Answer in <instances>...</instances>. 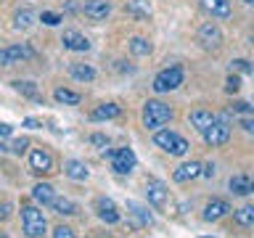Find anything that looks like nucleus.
I'll return each instance as SVG.
<instances>
[{
	"label": "nucleus",
	"instance_id": "f257e3e1",
	"mask_svg": "<svg viewBox=\"0 0 254 238\" xmlns=\"http://www.w3.org/2000/svg\"><path fill=\"white\" fill-rule=\"evenodd\" d=\"M172 117L175 111L164 101H146V106H143V127L146 130H162L164 124L172 122Z\"/></svg>",
	"mask_w": 254,
	"mask_h": 238
},
{
	"label": "nucleus",
	"instance_id": "f03ea898",
	"mask_svg": "<svg viewBox=\"0 0 254 238\" xmlns=\"http://www.w3.org/2000/svg\"><path fill=\"white\" fill-rule=\"evenodd\" d=\"M21 228H24V236L27 238H43L45 230H48V222H45V214L40 206H32V204H21Z\"/></svg>",
	"mask_w": 254,
	"mask_h": 238
},
{
	"label": "nucleus",
	"instance_id": "7ed1b4c3",
	"mask_svg": "<svg viewBox=\"0 0 254 238\" xmlns=\"http://www.w3.org/2000/svg\"><path fill=\"white\" fill-rule=\"evenodd\" d=\"M154 143L164 151V154H170V156H186V154H188V148H190V146H188V140L183 138V135L172 132V130H156Z\"/></svg>",
	"mask_w": 254,
	"mask_h": 238
},
{
	"label": "nucleus",
	"instance_id": "20e7f679",
	"mask_svg": "<svg viewBox=\"0 0 254 238\" xmlns=\"http://www.w3.org/2000/svg\"><path fill=\"white\" fill-rule=\"evenodd\" d=\"M183 85V66L180 63H172V66H167L162 69L159 74L154 77V93H172V90H178V87Z\"/></svg>",
	"mask_w": 254,
	"mask_h": 238
},
{
	"label": "nucleus",
	"instance_id": "39448f33",
	"mask_svg": "<svg viewBox=\"0 0 254 238\" xmlns=\"http://www.w3.org/2000/svg\"><path fill=\"white\" fill-rule=\"evenodd\" d=\"M103 156L111 159V170L117 175H130L135 170V164H138V159H135L132 148H117V151H103Z\"/></svg>",
	"mask_w": 254,
	"mask_h": 238
},
{
	"label": "nucleus",
	"instance_id": "423d86ee",
	"mask_svg": "<svg viewBox=\"0 0 254 238\" xmlns=\"http://www.w3.org/2000/svg\"><path fill=\"white\" fill-rule=\"evenodd\" d=\"M201 135H204V140L209 143V146H225V143L230 140V122H228V117H217Z\"/></svg>",
	"mask_w": 254,
	"mask_h": 238
},
{
	"label": "nucleus",
	"instance_id": "0eeeda50",
	"mask_svg": "<svg viewBox=\"0 0 254 238\" xmlns=\"http://www.w3.org/2000/svg\"><path fill=\"white\" fill-rule=\"evenodd\" d=\"M35 51L29 45H8L0 48V66H13V63H24L27 59H32Z\"/></svg>",
	"mask_w": 254,
	"mask_h": 238
},
{
	"label": "nucleus",
	"instance_id": "6e6552de",
	"mask_svg": "<svg viewBox=\"0 0 254 238\" xmlns=\"http://www.w3.org/2000/svg\"><path fill=\"white\" fill-rule=\"evenodd\" d=\"M146 198H148L151 206L164 209V206H167V198H170V190H167V185H164L162 180L148 178V180H146Z\"/></svg>",
	"mask_w": 254,
	"mask_h": 238
},
{
	"label": "nucleus",
	"instance_id": "1a4fd4ad",
	"mask_svg": "<svg viewBox=\"0 0 254 238\" xmlns=\"http://www.w3.org/2000/svg\"><path fill=\"white\" fill-rule=\"evenodd\" d=\"M29 170L35 175H51L53 172V156L48 148H32L29 151Z\"/></svg>",
	"mask_w": 254,
	"mask_h": 238
},
{
	"label": "nucleus",
	"instance_id": "9d476101",
	"mask_svg": "<svg viewBox=\"0 0 254 238\" xmlns=\"http://www.w3.org/2000/svg\"><path fill=\"white\" fill-rule=\"evenodd\" d=\"M93 209H95V214H98V220L106 222V225H117V222H119V209H117V204L111 201L109 196H98V198H95Z\"/></svg>",
	"mask_w": 254,
	"mask_h": 238
},
{
	"label": "nucleus",
	"instance_id": "9b49d317",
	"mask_svg": "<svg viewBox=\"0 0 254 238\" xmlns=\"http://www.w3.org/2000/svg\"><path fill=\"white\" fill-rule=\"evenodd\" d=\"M198 43H201L206 51L220 48L222 45V29L217 27V24H212V21L201 24V29H198Z\"/></svg>",
	"mask_w": 254,
	"mask_h": 238
},
{
	"label": "nucleus",
	"instance_id": "f8f14e48",
	"mask_svg": "<svg viewBox=\"0 0 254 238\" xmlns=\"http://www.w3.org/2000/svg\"><path fill=\"white\" fill-rule=\"evenodd\" d=\"M61 45H64V51L85 53L87 48H90V40H87L82 32H77V29H66V32L61 35Z\"/></svg>",
	"mask_w": 254,
	"mask_h": 238
},
{
	"label": "nucleus",
	"instance_id": "ddd939ff",
	"mask_svg": "<svg viewBox=\"0 0 254 238\" xmlns=\"http://www.w3.org/2000/svg\"><path fill=\"white\" fill-rule=\"evenodd\" d=\"M82 11L90 21H106L111 13V3L109 0H85Z\"/></svg>",
	"mask_w": 254,
	"mask_h": 238
},
{
	"label": "nucleus",
	"instance_id": "4468645a",
	"mask_svg": "<svg viewBox=\"0 0 254 238\" xmlns=\"http://www.w3.org/2000/svg\"><path fill=\"white\" fill-rule=\"evenodd\" d=\"M201 170H204V164H201V162H186V164H180L178 170L172 172V180H175V182H180V185H186V182L196 180V178H201Z\"/></svg>",
	"mask_w": 254,
	"mask_h": 238
},
{
	"label": "nucleus",
	"instance_id": "2eb2a0df",
	"mask_svg": "<svg viewBox=\"0 0 254 238\" xmlns=\"http://www.w3.org/2000/svg\"><path fill=\"white\" fill-rule=\"evenodd\" d=\"M233 209H230V204L225 201V198H212V201H206L201 217H204V222H217V220H222Z\"/></svg>",
	"mask_w": 254,
	"mask_h": 238
},
{
	"label": "nucleus",
	"instance_id": "dca6fc26",
	"mask_svg": "<svg viewBox=\"0 0 254 238\" xmlns=\"http://www.w3.org/2000/svg\"><path fill=\"white\" fill-rule=\"evenodd\" d=\"M228 188L233 196H249L254 193V175H233V178L228 180Z\"/></svg>",
	"mask_w": 254,
	"mask_h": 238
},
{
	"label": "nucleus",
	"instance_id": "f3484780",
	"mask_svg": "<svg viewBox=\"0 0 254 238\" xmlns=\"http://www.w3.org/2000/svg\"><path fill=\"white\" fill-rule=\"evenodd\" d=\"M201 8L214 19H230L233 16V5L230 0H201Z\"/></svg>",
	"mask_w": 254,
	"mask_h": 238
},
{
	"label": "nucleus",
	"instance_id": "a211bd4d",
	"mask_svg": "<svg viewBox=\"0 0 254 238\" xmlns=\"http://www.w3.org/2000/svg\"><path fill=\"white\" fill-rule=\"evenodd\" d=\"M64 175H66L69 180L82 182V180L90 178V170H87V164L79 162V159H66V162H64Z\"/></svg>",
	"mask_w": 254,
	"mask_h": 238
},
{
	"label": "nucleus",
	"instance_id": "6ab92c4d",
	"mask_svg": "<svg viewBox=\"0 0 254 238\" xmlns=\"http://www.w3.org/2000/svg\"><path fill=\"white\" fill-rule=\"evenodd\" d=\"M119 114H122V106H119V103H98V106L93 109L90 119H95V122H109V119H117Z\"/></svg>",
	"mask_w": 254,
	"mask_h": 238
},
{
	"label": "nucleus",
	"instance_id": "aec40b11",
	"mask_svg": "<svg viewBox=\"0 0 254 238\" xmlns=\"http://www.w3.org/2000/svg\"><path fill=\"white\" fill-rule=\"evenodd\" d=\"M32 198H35L37 206H51V201L56 198V188L51 182H37V185L32 188Z\"/></svg>",
	"mask_w": 254,
	"mask_h": 238
},
{
	"label": "nucleus",
	"instance_id": "412c9836",
	"mask_svg": "<svg viewBox=\"0 0 254 238\" xmlns=\"http://www.w3.org/2000/svg\"><path fill=\"white\" fill-rule=\"evenodd\" d=\"M69 77L71 79H77V82H93L95 79V69L90 66V63H69Z\"/></svg>",
	"mask_w": 254,
	"mask_h": 238
},
{
	"label": "nucleus",
	"instance_id": "4be33fe9",
	"mask_svg": "<svg viewBox=\"0 0 254 238\" xmlns=\"http://www.w3.org/2000/svg\"><path fill=\"white\" fill-rule=\"evenodd\" d=\"M188 119H190V124H193L198 132H204L206 127H209L217 117H214L209 109H196V111H190V117H188Z\"/></svg>",
	"mask_w": 254,
	"mask_h": 238
},
{
	"label": "nucleus",
	"instance_id": "5701e85b",
	"mask_svg": "<svg viewBox=\"0 0 254 238\" xmlns=\"http://www.w3.org/2000/svg\"><path fill=\"white\" fill-rule=\"evenodd\" d=\"M51 209L56 214H61V217H74V214H79V206L71 198H59V196L51 201Z\"/></svg>",
	"mask_w": 254,
	"mask_h": 238
},
{
	"label": "nucleus",
	"instance_id": "b1692460",
	"mask_svg": "<svg viewBox=\"0 0 254 238\" xmlns=\"http://www.w3.org/2000/svg\"><path fill=\"white\" fill-rule=\"evenodd\" d=\"M127 209H130V214L135 217V225L138 228H146L154 222V217H151V212L146 209V206H140L138 201H127Z\"/></svg>",
	"mask_w": 254,
	"mask_h": 238
},
{
	"label": "nucleus",
	"instance_id": "393cba45",
	"mask_svg": "<svg viewBox=\"0 0 254 238\" xmlns=\"http://www.w3.org/2000/svg\"><path fill=\"white\" fill-rule=\"evenodd\" d=\"M233 222L241 228H252L254 225V204H246L241 209H233Z\"/></svg>",
	"mask_w": 254,
	"mask_h": 238
},
{
	"label": "nucleus",
	"instance_id": "a878e982",
	"mask_svg": "<svg viewBox=\"0 0 254 238\" xmlns=\"http://www.w3.org/2000/svg\"><path fill=\"white\" fill-rule=\"evenodd\" d=\"M53 98L59 101V103H64V106H77V103L82 101V95L74 93V90H66V87H56Z\"/></svg>",
	"mask_w": 254,
	"mask_h": 238
},
{
	"label": "nucleus",
	"instance_id": "bb28decb",
	"mask_svg": "<svg viewBox=\"0 0 254 238\" xmlns=\"http://www.w3.org/2000/svg\"><path fill=\"white\" fill-rule=\"evenodd\" d=\"M127 13L138 16V19H148L151 16V3L148 0H127Z\"/></svg>",
	"mask_w": 254,
	"mask_h": 238
},
{
	"label": "nucleus",
	"instance_id": "cd10ccee",
	"mask_svg": "<svg viewBox=\"0 0 254 238\" xmlns=\"http://www.w3.org/2000/svg\"><path fill=\"white\" fill-rule=\"evenodd\" d=\"M35 19H37L35 11H29V8H21V11L13 13V27H16V29H29L32 24H35Z\"/></svg>",
	"mask_w": 254,
	"mask_h": 238
},
{
	"label": "nucleus",
	"instance_id": "c85d7f7f",
	"mask_svg": "<svg viewBox=\"0 0 254 238\" xmlns=\"http://www.w3.org/2000/svg\"><path fill=\"white\" fill-rule=\"evenodd\" d=\"M13 90H19L21 95H27V98H37V85L32 82V79H16Z\"/></svg>",
	"mask_w": 254,
	"mask_h": 238
},
{
	"label": "nucleus",
	"instance_id": "c756f323",
	"mask_svg": "<svg viewBox=\"0 0 254 238\" xmlns=\"http://www.w3.org/2000/svg\"><path fill=\"white\" fill-rule=\"evenodd\" d=\"M130 53L132 56H148L151 53V43L146 37H132L130 40Z\"/></svg>",
	"mask_w": 254,
	"mask_h": 238
},
{
	"label": "nucleus",
	"instance_id": "7c9ffc66",
	"mask_svg": "<svg viewBox=\"0 0 254 238\" xmlns=\"http://www.w3.org/2000/svg\"><path fill=\"white\" fill-rule=\"evenodd\" d=\"M37 19H40V21H43V24H45V27H59V24L64 21V19H61V16H59V13H53V11H43V13H40V16H37Z\"/></svg>",
	"mask_w": 254,
	"mask_h": 238
},
{
	"label": "nucleus",
	"instance_id": "2f4dec72",
	"mask_svg": "<svg viewBox=\"0 0 254 238\" xmlns=\"http://www.w3.org/2000/svg\"><path fill=\"white\" fill-rule=\"evenodd\" d=\"M230 69L233 71H241V74H252L254 71V66L246 59H236V61H230Z\"/></svg>",
	"mask_w": 254,
	"mask_h": 238
},
{
	"label": "nucleus",
	"instance_id": "473e14b6",
	"mask_svg": "<svg viewBox=\"0 0 254 238\" xmlns=\"http://www.w3.org/2000/svg\"><path fill=\"white\" fill-rule=\"evenodd\" d=\"M53 238H77V233H74V228H69V225H56Z\"/></svg>",
	"mask_w": 254,
	"mask_h": 238
},
{
	"label": "nucleus",
	"instance_id": "72a5a7b5",
	"mask_svg": "<svg viewBox=\"0 0 254 238\" xmlns=\"http://www.w3.org/2000/svg\"><path fill=\"white\" fill-rule=\"evenodd\" d=\"M27 148H29V140L27 138H19V140H13L11 146H5V151H11V154H24Z\"/></svg>",
	"mask_w": 254,
	"mask_h": 238
},
{
	"label": "nucleus",
	"instance_id": "f704fd0d",
	"mask_svg": "<svg viewBox=\"0 0 254 238\" xmlns=\"http://www.w3.org/2000/svg\"><path fill=\"white\" fill-rule=\"evenodd\" d=\"M230 111H236V114H254V109L246 101H233L230 103Z\"/></svg>",
	"mask_w": 254,
	"mask_h": 238
},
{
	"label": "nucleus",
	"instance_id": "c9c22d12",
	"mask_svg": "<svg viewBox=\"0 0 254 238\" xmlns=\"http://www.w3.org/2000/svg\"><path fill=\"white\" fill-rule=\"evenodd\" d=\"M225 90H228V93H238V90H241V79H238L236 74H230V77L225 79Z\"/></svg>",
	"mask_w": 254,
	"mask_h": 238
},
{
	"label": "nucleus",
	"instance_id": "e433bc0d",
	"mask_svg": "<svg viewBox=\"0 0 254 238\" xmlns=\"http://www.w3.org/2000/svg\"><path fill=\"white\" fill-rule=\"evenodd\" d=\"M90 143H93V146H98V148H103V151H109V138H106V135H101V132L90 135Z\"/></svg>",
	"mask_w": 254,
	"mask_h": 238
},
{
	"label": "nucleus",
	"instance_id": "4c0bfd02",
	"mask_svg": "<svg viewBox=\"0 0 254 238\" xmlns=\"http://www.w3.org/2000/svg\"><path fill=\"white\" fill-rule=\"evenodd\" d=\"M11 212H13V206H11V204H8V201H0V222L11 217Z\"/></svg>",
	"mask_w": 254,
	"mask_h": 238
},
{
	"label": "nucleus",
	"instance_id": "58836bf2",
	"mask_svg": "<svg viewBox=\"0 0 254 238\" xmlns=\"http://www.w3.org/2000/svg\"><path fill=\"white\" fill-rule=\"evenodd\" d=\"M241 127H244L246 132H254V119H252V117H244V119H241Z\"/></svg>",
	"mask_w": 254,
	"mask_h": 238
},
{
	"label": "nucleus",
	"instance_id": "ea45409f",
	"mask_svg": "<svg viewBox=\"0 0 254 238\" xmlns=\"http://www.w3.org/2000/svg\"><path fill=\"white\" fill-rule=\"evenodd\" d=\"M24 127H29V130H37V127H40V119H35V117L24 119Z\"/></svg>",
	"mask_w": 254,
	"mask_h": 238
},
{
	"label": "nucleus",
	"instance_id": "a19ab883",
	"mask_svg": "<svg viewBox=\"0 0 254 238\" xmlns=\"http://www.w3.org/2000/svg\"><path fill=\"white\" fill-rule=\"evenodd\" d=\"M11 132H13L11 124H0V138H11Z\"/></svg>",
	"mask_w": 254,
	"mask_h": 238
},
{
	"label": "nucleus",
	"instance_id": "79ce46f5",
	"mask_svg": "<svg viewBox=\"0 0 254 238\" xmlns=\"http://www.w3.org/2000/svg\"><path fill=\"white\" fill-rule=\"evenodd\" d=\"M244 3H246V5H254V0H244Z\"/></svg>",
	"mask_w": 254,
	"mask_h": 238
},
{
	"label": "nucleus",
	"instance_id": "37998d69",
	"mask_svg": "<svg viewBox=\"0 0 254 238\" xmlns=\"http://www.w3.org/2000/svg\"><path fill=\"white\" fill-rule=\"evenodd\" d=\"M0 238H8V236H5V233H0Z\"/></svg>",
	"mask_w": 254,
	"mask_h": 238
},
{
	"label": "nucleus",
	"instance_id": "c03bdc74",
	"mask_svg": "<svg viewBox=\"0 0 254 238\" xmlns=\"http://www.w3.org/2000/svg\"><path fill=\"white\" fill-rule=\"evenodd\" d=\"M252 43H254V32H252Z\"/></svg>",
	"mask_w": 254,
	"mask_h": 238
},
{
	"label": "nucleus",
	"instance_id": "a18cd8bd",
	"mask_svg": "<svg viewBox=\"0 0 254 238\" xmlns=\"http://www.w3.org/2000/svg\"><path fill=\"white\" fill-rule=\"evenodd\" d=\"M201 238H209V236H201Z\"/></svg>",
	"mask_w": 254,
	"mask_h": 238
}]
</instances>
